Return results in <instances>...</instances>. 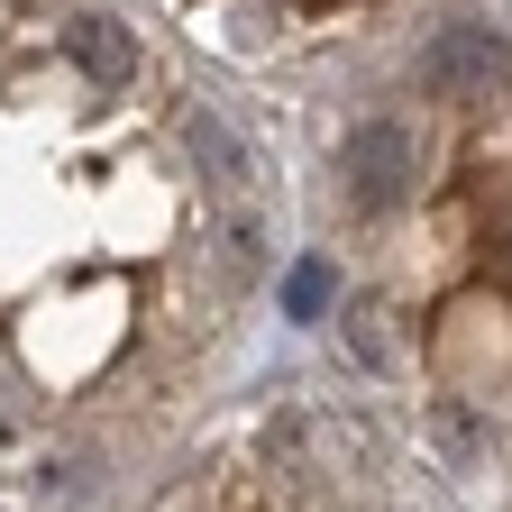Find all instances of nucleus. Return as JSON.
<instances>
[{
    "label": "nucleus",
    "mask_w": 512,
    "mask_h": 512,
    "mask_svg": "<svg viewBox=\"0 0 512 512\" xmlns=\"http://www.w3.org/2000/svg\"><path fill=\"white\" fill-rule=\"evenodd\" d=\"M266 202L229 128L92 0H0V512L74 503L229 357Z\"/></svg>",
    "instance_id": "obj_1"
},
{
    "label": "nucleus",
    "mask_w": 512,
    "mask_h": 512,
    "mask_svg": "<svg viewBox=\"0 0 512 512\" xmlns=\"http://www.w3.org/2000/svg\"><path fill=\"white\" fill-rule=\"evenodd\" d=\"M147 512H421L394 439L330 403H275L183 467Z\"/></svg>",
    "instance_id": "obj_2"
},
{
    "label": "nucleus",
    "mask_w": 512,
    "mask_h": 512,
    "mask_svg": "<svg viewBox=\"0 0 512 512\" xmlns=\"http://www.w3.org/2000/svg\"><path fill=\"white\" fill-rule=\"evenodd\" d=\"M339 174H348V202L357 211H403L412 183H421V128L412 119H366V128H348Z\"/></svg>",
    "instance_id": "obj_3"
},
{
    "label": "nucleus",
    "mask_w": 512,
    "mask_h": 512,
    "mask_svg": "<svg viewBox=\"0 0 512 512\" xmlns=\"http://www.w3.org/2000/svg\"><path fill=\"white\" fill-rule=\"evenodd\" d=\"M503 74H512V46H503L494 28H439V37L421 46V64H412V83H421L430 101H485Z\"/></svg>",
    "instance_id": "obj_4"
},
{
    "label": "nucleus",
    "mask_w": 512,
    "mask_h": 512,
    "mask_svg": "<svg viewBox=\"0 0 512 512\" xmlns=\"http://www.w3.org/2000/svg\"><path fill=\"white\" fill-rule=\"evenodd\" d=\"M220 19H302V10H339V0H202Z\"/></svg>",
    "instance_id": "obj_5"
},
{
    "label": "nucleus",
    "mask_w": 512,
    "mask_h": 512,
    "mask_svg": "<svg viewBox=\"0 0 512 512\" xmlns=\"http://www.w3.org/2000/svg\"><path fill=\"white\" fill-rule=\"evenodd\" d=\"M320 302H330V266H302L293 275V311H320Z\"/></svg>",
    "instance_id": "obj_6"
}]
</instances>
